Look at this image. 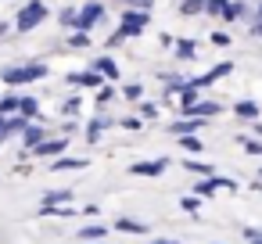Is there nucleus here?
<instances>
[{
	"instance_id": "36",
	"label": "nucleus",
	"mask_w": 262,
	"mask_h": 244,
	"mask_svg": "<svg viewBox=\"0 0 262 244\" xmlns=\"http://www.w3.org/2000/svg\"><path fill=\"white\" fill-rule=\"evenodd\" d=\"M180 205H183V212H190V215H194V212H198V208H201V197H198V194H194V197H183V201H180Z\"/></svg>"
},
{
	"instance_id": "26",
	"label": "nucleus",
	"mask_w": 262,
	"mask_h": 244,
	"mask_svg": "<svg viewBox=\"0 0 262 244\" xmlns=\"http://www.w3.org/2000/svg\"><path fill=\"white\" fill-rule=\"evenodd\" d=\"M180 15H205V0H180Z\"/></svg>"
},
{
	"instance_id": "11",
	"label": "nucleus",
	"mask_w": 262,
	"mask_h": 244,
	"mask_svg": "<svg viewBox=\"0 0 262 244\" xmlns=\"http://www.w3.org/2000/svg\"><path fill=\"white\" fill-rule=\"evenodd\" d=\"M112 126H115V119H112V115H97V119H90V122H86V133H83V137H86L90 144H97V140H101V133H104V129H112Z\"/></svg>"
},
{
	"instance_id": "4",
	"label": "nucleus",
	"mask_w": 262,
	"mask_h": 244,
	"mask_svg": "<svg viewBox=\"0 0 262 244\" xmlns=\"http://www.w3.org/2000/svg\"><path fill=\"white\" fill-rule=\"evenodd\" d=\"M104 4L101 0H86V4L76 11V29H83V33H90V29H97L101 22H104Z\"/></svg>"
},
{
	"instance_id": "22",
	"label": "nucleus",
	"mask_w": 262,
	"mask_h": 244,
	"mask_svg": "<svg viewBox=\"0 0 262 244\" xmlns=\"http://www.w3.org/2000/svg\"><path fill=\"white\" fill-rule=\"evenodd\" d=\"M86 47H90V33L72 29V36H69V51H86Z\"/></svg>"
},
{
	"instance_id": "2",
	"label": "nucleus",
	"mask_w": 262,
	"mask_h": 244,
	"mask_svg": "<svg viewBox=\"0 0 262 244\" xmlns=\"http://www.w3.org/2000/svg\"><path fill=\"white\" fill-rule=\"evenodd\" d=\"M151 26V11H140V8H122V15H119V29L115 33H122L126 40H137V36H144V29Z\"/></svg>"
},
{
	"instance_id": "20",
	"label": "nucleus",
	"mask_w": 262,
	"mask_h": 244,
	"mask_svg": "<svg viewBox=\"0 0 262 244\" xmlns=\"http://www.w3.org/2000/svg\"><path fill=\"white\" fill-rule=\"evenodd\" d=\"M18 115H22V119H36V115H40V101L26 94V97L18 101Z\"/></svg>"
},
{
	"instance_id": "7",
	"label": "nucleus",
	"mask_w": 262,
	"mask_h": 244,
	"mask_svg": "<svg viewBox=\"0 0 262 244\" xmlns=\"http://www.w3.org/2000/svg\"><path fill=\"white\" fill-rule=\"evenodd\" d=\"M69 83L79 86V90H97V86L104 83V76H101L97 69H83V72H69Z\"/></svg>"
},
{
	"instance_id": "31",
	"label": "nucleus",
	"mask_w": 262,
	"mask_h": 244,
	"mask_svg": "<svg viewBox=\"0 0 262 244\" xmlns=\"http://www.w3.org/2000/svg\"><path fill=\"white\" fill-rule=\"evenodd\" d=\"M79 237H83V240H104V226H97V223H94V226H83Z\"/></svg>"
},
{
	"instance_id": "19",
	"label": "nucleus",
	"mask_w": 262,
	"mask_h": 244,
	"mask_svg": "<svg viewBox=\"0 0 262 244\" xmlns=\"http://www.w3.org/2000/svg\"><path fill=\"white\" fill-rule=\"evenodd\" d=\"M176 140H180V147H183L187 154H201V151H205V140L194 137V133H183V137H176Z\"/></svg>"
},
{
	"instance_id": "10",
	"label": "nucleus",
	"mask_w": 262,
	"mask_h": 244,
	"mask_svg": "<svg viewBox=\"0 0 262 244\" xmlns=\"http://www.w3.org/2000/svg\"><path fill=\"white\" fill-rule=\"evenodd\" d=\"M90 69H97V72L104 76V83H119V76H122V72H119V61H115V58H108V54L94 58V65H90Z\"/></svg>"
},
{
	"instance_id": "13",
	"label": "nucleus",
	"mask_w": 262,
	"mask_h": 244,
	"mask_svg": "<svg viewBox=\"0 0 262 244\" xmlns=\"http://www.w3.org/2000/svg\"><path fill=\"white\" fill-rule=\"evenodd\" d=\"M90 162L79 154H58V162H51V172H72V169H86Z\"/></svg>"
},
{
	"instance_id": "3",
	"label": "nucleus",
	"mask_w": 262,
	"mask_h": 244,
	"mask_svg": "<svg viewBox=\"0 0 262 244\" xmlns=\"http://www.w3.org/2000/svg\"><path fill=\"white\" fill-rule=\"evenodd\" d=\"M47 15H51V8L43 4V0H29V4L18 11V18H15V29H18V33H29V29H36Z\"/></svg>"
},
{
	"instance_id": "14",
	"label": "nucleus",
	"mask_w": 262,
	"mask_h": 244,
	"mask_svg": "<svg viewBox=\"0 0 262 244\" xmlns=\"http://www.w3.org/2000/svg\"><path fill=\"white\" fill-rule=\"evenodd\" d=\"M241 18H251V8H248V0H230L219 22H241Z\"/></svg>"
},
{
	"instance_id": "34",
	"label": "nucleus",
	"mask_w": 262,
	"mask_h": 244,
	"mask_svg": "<svg viewBox=\"0 0 262 244\" xmlns=\"http://www.w3.org/2000/svg\"><path fill=\"white\" fill-rule=\"evenodd\" d=\"M58 201H72V190H51L43 197V205H58Z\"/></svg>"
},
{
	"instance_id": "42",
	"label": "nucleus",
	"mask_w": 262,
	"mask_h": 244,
	"mask_svg": "<svg viewBox=\"0 0 262 244\" xmlns=\"http://www.w3.org/2000/svg\"><path fill=\"white\" fill-rule=\"evenodd\" d=\"M151 244H180V240H151Z\"/></svg>"
},
{
	"instance_id": "28",
	"label": "nucleus",
	"mask_w": 262,
	"mask_h": 244,
	"mask_svg": "<svg viewBox=\"0 0 262 244\" xmlns=\"http://www.w3.org/2000/svg\"><path fill=\"white\" fill-rule=\"evenodd\" d=\"M79 108H83V97L76 94V97H69V101L61 104V115H65V119H72V115H79Z\"/></svg>"
},
{
	"instance_id": "35",
	"label": "nucleus",
	"mask_w": 262,
	"mask_h": 244,
	"mask_svg": "<svg viewBox=\"0 0 262 244\" xmlns=\"http://www.w3.org/2000/svg\"><path fill=\"white\" fill-rule=\"evenodd\" d=\"M65 29H76V8H61V18H58Z\"/></svg>"
},
{
	"instance_id": "12",
	"label": "nucleus",
	"mask_w": 262,
	"mask_h": 244,
	"mask_svg": "<svg viewBox=\"0 0 262 244\" xmlns=\"http://www.w3.org/2000/svg\"><path fill=\"white\" fill-rule=\"evenodd\" d=\"M51 133H47V126H40V122H26V129H22V144L26 147H36V144H43Z\"/></svg>"
},
{
	"instance_id": "24",
	"label": "nucleus",
	"mask_w": 262,
	"mask_h": 244,
	"mask_svg": "<svg viewBox=\"0 0 262 244\" xmlns=\"http://www.w3.org/2000/svg\"><path fill=\"white\" fill-rule=\"evenodd\" d=\"M237 144H241L248 154H262V137H244V133H237Z\"/></svg>"
},
{
	"instance_id": "9",
	"label": "nucleus",
	"mask_w": 262,
	"mask_h": 244,
	"mask_svg": "<svg viewBox=\"0 0 262 244\" xmlns=\"http://www.w3.org/2000/svg\"><path fill=\"white\" fill-rule=\"evenodd\" d=\"M169 162H172V158H155V162H133V165H129V172H133V176H162V172L169 169Z\"/></svg>"
},
{
	"instance_id": "33",
	"label": "nucleus",
	"mask_w": 262,
	"mask_h": 244,
	"mask_svg": "<svg viewBox=\"0 0 262 244\" xmlns=\"http://www.w3.org/2000/svg\"><path fill=\"white\" fill-rule=\"evenodd\" d=\"M119 8H140V11H151L155 8V0H115Z\"/></svg>"
},
{
	"instance_id": "21",
	"label": "nucleus",
	"mask_w": 262,
	"mask_h": 244,
	"mask_svg": "<svg viewBox=\"0 0 262 244\" xmlns=\"http://www.w3.org/2000/svg\"><path fill=\"white\" fill-rule=\"evenodd\" d=\"M18 94H0V115H18Z\"/></svg>"
},
{
	"instance_id": "45",
	"label": "nucleus",
	"mask_w": 262,
	"mask_h": 244,
	"mask_svg": "<svg viewBox=\"0 0 262 244\" xmlns=\"http://www.w3.org/2000/svg\"><path fill=\"white\" fill-rule=\"evenodd\" d=\"M258 176H262V165H258Z\"/></svg>"
},
{
	"instance_id": "41",
	"label": "nucleus",
	"mask_w": 262,
	"mask_h": 244,
	"mask_svg": "<svg viewBox=\"0 0 262 244\" xmlns=\"http://www.w3.org/2000/svg\"><path fill=\"white\" fill-rule=\"evenodd\" d=\"M251 133H255V137H262V122H258V119H255V126H251Z\"/></svg>"
},
{
	"instance_id": "23",
	"label": "nucleus",
	"mask_w": 262,
	"mask_h": 244,
	"mask_svg": "<svg viewBox=\"0 0 262 244\" xmlns=\"http://www.w3.org/2000/svg\"><path fill=\"white\" fill-rule=\"evenodd\" d=\"M115 94H119V90H115L112 83H101V86H97V108H108V104L115 101Z\"/></svg>"
},
{
	"instance_id": "38",
	"label": "nucleus",
	"mask_w": 262,
	"mask_h": 244,
	"mask_svg": "<svg viewBox=\"0 0 262 244\" xmlns=\"http://www.w3.org/2000/svg\"><path fill=\"white\" fill-rule=\"evenodd\" d=\"M208 40H212V43H215V47H230V36H226V33H212V36H208Z\"/></svg>"
},
{
	"instance_id": "43",
	"label": "nucleus",
	"mask_w": 262,
	"mask_h": 244,
	"mask_svg": "<svg viewBox=\"0 0 262 244\" xmlns=\"http://www.w3.org/2000/svg\"><path fill=\"white\" fill-rule=\"evenodd\" d=\"M83 244H104V240H83Z\"/></svg>"
},
{
	"instance_id": "32",
	"label": "nucleus",
	"mask_w": 262,
	"mask_h": 244,
	"mask_svg": "<svg viewBox=\"0 0 262 244\" xmlns=\"http://www.w3.org/2000/svg\"><path fill=\"white\" fill-rule=\"evenodd\" d=\"M122 97H126V101H140V97H144V86H140V83H126V86H122Z\"/></svg>"
},
{
	"instance_id": "25",
	"label": "nucleus",
	"mask_w": 262,
	"mask_h": 244,
	"mask_svg": "<svg viewBox=\"0 0 262 244\" xmlns=\"http://www.w3.org/2000/svg\"><path fill=\"white\" fill-rule=\"evenodd\" d=\"M183 169H187V172H194V176H205V180H208V176H215V169H212L208 162H183Z\"/></svg>"
},
{
	"instance_id": "1",
	"label": "nucleus",
	"mask_w": 262,
	"mask_h": 244,
	"mask_svg": "<svg viewBox=\"0 0 262 244\" xmlns=\"http://www.w3.org/2000/svg\"><path fill=\"white\" fill-rule=\"evenodd\" d=\"M47 76H51V69L43 61H26V65H11V69L0 72V79H4L8 86H29V83L47 79Z\"/></svg>"
},
{
	"instance_id": "17",
	"label": "nucleus",
	"mask_w": 262,
	"mask_h": 244,
	"mask_svg": "<svg viewBox=\"0 0 262 244\" xmlns=\"http://www.w3.org/2000/svg\"><path fill=\"white\" fill-rule=\"evenodd\" d=\"M172 58L176 61H194L198 58V40H176L172 43Z\"/></svg>"
},
{
	"instance_id": "18",
	"label": "nucleus",
	"mask_w": 262,
	"mask_h": 244,
	"mask_svg": "<svg viewBox=\"0 0 262 244\" xmlns=\"http://www.w3.org/2000/svg\"><path fill=\"white\" fill-rule=\"evenodd\" d=\"M115 230H122V233H147V223H140V219H129V215H122V219H115Z\"/></svg>"
},
{
	"instance_id": "29",
	"label": "nucleus",
	"mask_w": 262,
	"mask_h": 244,
	"mask_svg": "<svg viewBox=\"0 0 262 244\" xmlns=\"http://www.w3.org/2000/svg\"><path fill=\"white\" fill-rule=\"evenodd\" d=\"M215 190H219V183H215V176H208L205 183H198V187H194V194H198V197H212Z\"/></svg>"
},
{
	"instance_id": "16",
	"label": "nucleus",
	"mask_w": 262,
	"mask_h": 244,
	"mask_svg": "<svg viewBox=\"0 0 262 244\" xmlns=\"http://www.w3.org/2000/svg\"><path fill=\"white\" fill-rule=\"evenodd\" d=\"M230 112L237 115V119H248V122H255L258 115H262V104H255V101H237V104H230Z\"/></svg>"
},
{
	"instance_id": "5",
	"label": "nucleus",
	"mask_w": 262,
	"mask_h": 244,
	"mask_svg": "<svg viewBox=\"0 0 262 244\" xmlns=\"http://www.w3.org/2000/svg\"><path fill=\"white\" fill-rule=\"evenodd\" d=\"M230 72H233V65H230V61H219V65H212L205 76L190 79V86H198V90H208L212 83H219V79H223V76H230Z\"/></svg>"
},
{
	"instance_id": "39",
	"label": "nucleus",
	"mask_w": 262,
	"mask_h": 244,
	"mask_svg": "<svg viewBox=\"0 0 262 244\" xmlns=\"http://www.w3.org/2000/svg\"><path fill=\"white\" fill-rule=\"evenodd\" d=\"M248 33H251V36H258V40H262V22H251V26H248Z\"/></svg>"
},
{
	"instance_id": "30",
	"label": "nucleus",
	"mask_w": 262,
	"mask_h": 244,
	"mask_svg": "<svg viewBox=\"0 0 262 244\" xmlns=\"http://www.w3.org/2000/svg\"><path fill=\"white\" fill-rule=\"evenodd\" d=\"M137 112H140V119H144V122H147V119H158V104H151V101H144V97H140Z\"/></svg>"
},
{
	"instance_id": "40",
	"label": "nucleus",
	"mask_w": 262,
	"mask_h": 244,
	"mask_svg": "<svg viewBox=\"0 0 262 244\" xmlns=\"http://www.w3.org/2000/svg\"><path fill=\"white\" fill-rule=\"evenodd\" d=\"M251 18H255V22H262V0H258V8L251 11Z\"/></svg>"
},
{
	"instance_id": "6",
	"label": "nucleus",
	"mask_w": 262,
	"mask_h": 244,
	"mask_svg": "<svg viewBox=\"0 0 262 244\" xmlns=\"http://www.w3.org/2000/svg\"><path fill=\"white\" fill-rule=\"evenodd\" d=\"M205 126H208L205 115H183V119H176V122L169 126V133H172V137H183V133H201Z\"/></svg>"
},
{
	"instance_id": "15",
	"label": "nucleus",
	"mask_w": 262,
	"mask_h": 244,
	"mask_svg": "<svg viewBox=\"0 0 262 244\" xmlns=\"http://www.w3.org/2000/svg\"><path fill=\"white\" fill-rule=\"evenodd\" d=\"M26 122H29V119H22V115H0V144H4L11 133L26 129Z\"/></svg>"
},
{
	"instance_id": "27",
	"label": "nucleus",
	"mask_w": 262,
	"mask_h": 244,
	"mask_svg": "<svg viewBox=\"0 0 262 244\" xmlns=\"http://www.w3.org/2000/svg\"><path fill=\"white\" fill-rule=\"evenodd\" d=\"M226 4H230V0H205V15H208V18H223Z\"/></svg>"
},
{
	"instance_id": "37",
	"label": "nucleus",
	"mask_w": 262,
	"mask_h": 244,
	"mask_svg": "<svg viewBox=\"0 0 262 244\" xmlns=\"http://www.w3.org/2000/svg\"><path fill=\"white\" fill-rule=\"evenodd\" d=\"M119 126H122V129H140L144 119H140V115H137V119H119Z\"/></svg>"
},
{
	"instance_id": "8",
	"label": "nucleus",
	"mask_w": 262,
	"mask_h": 244,
	"mask_svg": "<svg viewBox=\"0 0 262 244\" xmlns=\"http://www.w3.org/2000/svg\"><path fill=\"white\" fill-rule=\"evenodd\" d=\"M65 151H69V137H58V140H54V137H47L43 144H36V147H33V154H36V158H58V154H65Z\"/></svg>"
},
{
	"instance_id": "44",
	"label": "nucleus",
	"mask_w": 262,
	"mask_h": 244,
	"mask_svg": "<svg viewBox=\"0 0 262 244\" xmlns=\"http://www.w3.org/2000/svg\"><path fill=\"white\" fill-rule=\"evenodd\" d=\"M251 244H262V237H255V240H251Z\"/></svg>"
}]
</instances>
